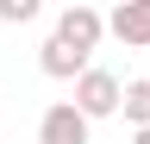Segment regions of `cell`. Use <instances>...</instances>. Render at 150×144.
Here are the masks:
<instances>
[{"mask_svg":"<svg viewBox=\"0 0 150 144\" xmlns=\"http://www.w3.org/2000/svg\"><path fill=\"white\" fill-rule=\"evenodd\" d=\"M119 100H125V82L112 75V69L88 63V75L75 82V113L94 125V119H112V113H119Z\"/></svg>","mask_w":150,"mask_h":144,"instance_id":"cell-1","label":"cell"},{"mask_svg":"<svg viewBox=\"0 0 150 144\" xmlns=\"http://www.w3.org/2000/svg\"><path fill=\"white\" fill-rule=\"evenodd\" d=\"M50 38H63L69 50L94 57V50H100V38H106V13H100V6H88V0H75V6L56 13V31H50Z\"/></svg>","mask_w":150,"mask_h":144,"instance_id":"cell-2","label":"cell"},{"mask_svg":"<svg viewBox=\"0 0 150 144\" xmlns=\"http://www.w3.org/2000/svg\"><path fill=\"white\" fill-rule=\"evenodd\" d=\"M38 144H94V125L75 113V100H50L38 119Z\"/></svg>","mask_w":150,"mask_h":144,"instance_id":"cell-3","label":"cell"},{"mask_svg":"<svg viewBox=\"0 0 150 144\" xmlns=\"http://www.w3.org/2000/svg\"><path fill=\"white\" fill-rule=\"evenodd\" d=\"M106 38H119L125 50H144L150 57V0H119L106 13Z\"/></svg>","mask_w":150,"mask_h":144,"instance_id":"cell-4","label":"cell"},{"mask_svg":"<svg viewBox=\"0 0 150 144\" xmlns=\"http://www.w3.org/2000/svg\"><path fill=\"white\" fill-rule=\"evenodd\" d=\"M38 69H44L50 82H81V75H88V57H81V50H69L63 38H44V50H38Z\"/></svg>","mask_w":150,"mask_h":144,"instance_id":"cell-5","label":"cell"},{"mask_svg":"<svg viewBox=\"0 0 150 144\" xmlns=\"http://www.w3.org/2000/svg\"><path fill=\"white\" fill-rule=\"evenodd\" d=\"M119 113H125V125H131V132H150V75L125 82V100H119Z\"/></svg>","mask_w":150,"mask_h":144,"instance_id":"cell-6","label":"cell"},{"mask_svg":"<svg viewBox=\"0 0 150 144\" xmlns=\"http://www.w3.org/2000/svg\"><path fill=\"white\" fill-rule=\"evenodd\" d=\"M38 19V0H0V25H31Z\"/></svg>","mask_w":150,"mask_h":144,"instance_id":"cell-7","label":"cell"},{"mask_svg":"<svg viewBox=\"0 0 150 144\" xmlns=\"http://www.w3.org/2000/svg\"><path fill=\"white\" fill-rule=\"evenodd\" d=\"M131 144H150V132H131Z\"/></svg>","mask_w":150,"mask_h":144,"instance_id":"cell-8","label":"cell"}]
</instances>
